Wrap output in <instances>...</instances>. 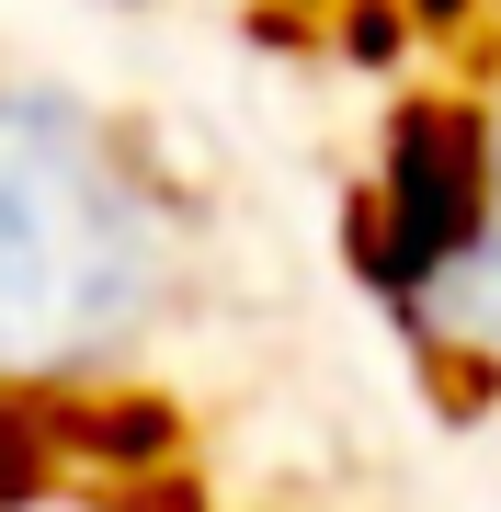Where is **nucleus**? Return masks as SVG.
Returning <instances> with one entry per match:
<instances>
[{
    "label": "nucleus",
    "mask_w": 501,
    "mask_h": 512,
    "mask_svg": "<svg viewBox=\"0 0 501 512\" xmlns=\"http://www.w3.org/2000/svg\"><path fill=\"white\" fill-rule=\"evenodd\" d=\"M171 308V205L103 114L0 92V387L114 376Z\"/></svg>",
    "instance_id": "1"
},
{
    "label": "nucleus",
    "mask_w": 501,
    "mask_h": 512,
    "mask_svg": "<svg viewBox=\"0 0 501 512\" xmlns=\"http://www.w3.org/2000/svg\"><path fill=\"white\" fill-rule=\"evenodd\" d=\"M23 478H35V421L0 410V490H23Z\"/></svg>",
    "instance_id": "2"
}]
</instances>
